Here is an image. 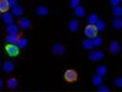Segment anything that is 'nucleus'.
<instances>
[{
	"mask_svg": "<svg viewBox=\"0 0 122 92\" xmlns=\"http://www.w3.org/2000/svg\"><path fill=\"white\" fill-rule=\"evenodd\" d=\"M23 12H24V9L20 5H16L12 8V14L15 16H20L23 14Z\"/></svg>",
	"mask_w": 122,
	"mask_h": 92,
	"instance_id": "14",
	"label": "nucleus"
},
{
	"mask_svg": "<svg viewBox=\"0 0 122 92\" xmlns=\"http://www.w3.org/2000/svg\"><path fill=\"white\" fill-rule=\"evenodd\" d=\"M0 65H1V60H0Z\"/></svg>",
	"mask_w": 122,
	"mask_h": 92,
	"instance_id": "33",
	"label": "nucleus"
},
{
	"mask_svg": "<svg viewBox=\"0 0 122 92\" xmlns=\"http://www.w3.org/2000/svg\"><path fill=\"white\" fill-rule=\"evenodd\" d=\"M82 46L85 48V49H92L93 47V44H92V41L91 39H86L82 42Z\"/></svg>",
	"mask_w": 122,
	"mask_h": 92,
	"instance_id": "19",
	"label": "nucleus"
},
{
	"mask_svg": "<svg viewBox=\"0 0 122 92\" xmlns=\"http://www.w3.org/2000/svg\"><path fill=\"white\" fill-rule=\"evenodd\" d=\"M97 19H98L97 15H96L95 13H92V14H91V15L89 16V18H88V22H89L90 25H94V24L96 23Z\"/></svg>",
	"mask_w": 122,
	"mask_h": 92,
	"instance_id": "26",
	"label": "nucleus"
},
{
	"mask_svg": "<svg viewBox=\"0 0 122 92\" xmlns=\"http://www.w3.org/2000/svg\"><path fill=\"white\" fill-rule=\"evenodd\" d=\"M3 87V81L1 80V78H0V89Z\"/></svg>",
	"mask_w": 122,
	"mask_h": 92,
	"instance_id": "32",
	"label": "nucleus"
},
{
	"mask_svg": "<svg viewBox=\"0 0 122 92\" xmlns=\"http://www.w3.org/2000/svg\"><path fill=\"white\" fill-rule=\"evenodd\" d=\"M69 28L71 32H76L79 29V22L76 19H72L69 23Z\"/></svg>",
	"mask_w": 122,
	"mask_h": 92,
	"instance_id": "7",
	"label": "nucleus"
},
{
	"mask_svg": "<svg viewBox=\"0 0 122 92\" xmlns=\"http://www.w3.org/2000/svg\"><path fill=\"white\" fill-rule=\"evenodd\" d=\"M98 91H100V92H109L110 89H109L107 86H100V85H99Z\"/></svg>",
	"mask_w": 122,
	"mask_h": 92,
	"instance_id": "29",
	"label": "nucleus"
},
{
	"mask_svg": "<svg viewBox=\"0 0 122 92\" xmlns=\"http://www.w3.org/2000/svg\"><path fill=\"white\" fill-rule=\"evenodd\" d=\"M0 17H1V14H0Z\"/></svg>",
	"mask_w": 122,
	"mask_h": 92,
	"instance_id": "34",
	"label": "nucleus"
},
{
	"mask_svg": "<svg viewBox=\"0 0 122 92\" xmlns=\"http://www.w3.org/2000/svg\"><path fill=\"white\" fill-rule=\"evenodd\" d=\"M79 3H80V0H71L70 5H71V8L75 9L77 6H79Z\"/></svg>",
	"mask_w": 122,
	"mask_h": 92,
	"instance_id": "27",
	"label": "nucleus"
},
{
	"mask_svg": "<svg viewBox=\"0 0 122 92\" xmlns=\"http://www.w3.org/2000/svg\"><path fill=\"white\" fill-rule=\"evenodd\" d=\"M92 41L93 46H101V44H102V38H101L100 36H94Z\"/></svg>",
	"mask_w": 122,
	"mask_h": 92,
	"instance_id": "25",
	"label": "nucleus"
},
{
	"mask_svg": "<svg viewBox=\"0 0 122 92\" xmlns=\"http://www.w3.org/2000/svg\"><path fill=\"white\" fill-rule=\"evenodd\" d=\"M10 9L8 0H0V12H7Z\"/></svg>",
	"mask_w": 122,
	"mask_h": 92,
	"instance_id": "13",
	"label": "nucleus"
},
{
	"mask_svg": "<svg viewBox=\"0 0 122 92\" xmlns=\"http://www.w3.org/2000/svg\"><path fill=\"white\" fill-rule=\"evenodd\" d=\"M13 69H14V64H13L12 62H10V61H6V62L4 63V64H3V70H4L5 72L10 73V72L13 71Z\"/></svg>",
	"mask_w": 122,
	"mask_h": 92,
	"instance_id": "11",
	"label": "nucleus"
},
{
	"mask_svg": "<svg viewBox=\"0 0 122 92\" xmlns=\"http://www.w3.org/2000/svg\"><path fill=\"white\" fill-rule=\"evenodd\" d=\"M6 31L9 33V34H18L19 32V28L18 27L15 25V24H10L8 25V27L6 28Z\"/></svg>",
	"mask_w": 122,
	"mask_h": 92,
	"instance_id": "10",
	"label": "nucleus"
},
{
	"mask_svg": "<svg viewBox=\"0 0 122 92\" xmlns=\"http://www.w3.org/2000/svg\"><path fill=\"white\" fill-rule=\"evenodd\" d=\"M114 84L117 86V87H121L122 86V79L120 77H117L115 80H114Z\"/></svg>",
	"mask_w": 122,
	"mask_h": 92,
	"instance_id": "28",
	"label": "nucleus"
},
{
	"mask_svg": "<svg viewBox=\"0 0 122 92\" xmlns=\"http://www.w3.org/2000/svg\"><path fill=\"white\" fill-rule=\"evenodd\" d=\"M7 84H8V87L10 88V89H15L18 85V82L15 78H10L8 80L7 82Z\"/></svg>",
	"mask_w": 122,
	"mask_h": 92,
	"instance_id": "16",
	"label": "nucleus"
},
{
	"mask_svg": "<svg viewBox=\"0 0 122 92\" xmlns=\"http://www.w3.org/2000/svg\"><path fill=\"white\" fill-rule=\"evenodd\" d=\"M2 18H3L4 23H6L7 25H10L12 23V14H10V12H5Z\"/></svg>",
	"mask_w": 122,
	"mask_h": 92,
	"instance_id": "18",
	"label": "nucleus"
},
{
	"mask_svg": "<svg viewBox=\"0 0 122 92\" xmlns=\"http://www.w3.org/2000/svg\"><path fill=\"white\" fill-rule=\"evenodd\" d=\"M8 2H9L10 7H11V8H13L14 6L17 5V0H8Z\"/></svg>",
	"mask_w": 122,
	"mask_h": 92,
	"instance_id": "30",
	"label": "nucleus"
},
{
	"mask_svg": "<svg viewBox=\"0 0 122 92\" xmlns=\"http://www.w3.org/2000/svg\"><path fill=\"white\" fill-rule=\"evenodd\" d=\"M94 26H95L97 31H103L105 29V28H106V24H105L103 19H97V21L94 24Z\"/></svg>",
	"mask_w": 122,
	"mask_h": 92,
	"instance_id": "12",
	"label": "nucleus"
},
{
	"mask_svg": "<svg viewBox=\"0 0 122 92\" xmlns=\"http://www.w3.org/2000/svg\"><path fill=\"white\" fill-rule=\"evenodd\" d=\"M36 13L38 15H47L49 13V9L44 6H39L36 8Z\"/></svg>",
	"mask_w": 122,
	"mask_h": 92,
	"instance_id": "17",
	"label": "nucleus"
},
{
	"mask_svg": "<svg viewBox=\"0 0 122 92\" xmlns=\"http://www.w3.org/2000/svg\"><path fill=\"white\" fill-rule=\"evenodd\" d=\"M92 83L94 85H96V86L101 85V83H102V76H100L98 74H96L95 76H93V78H92Z\"/></svg>",
	"mask_w": 122,
	"mask_h": 92,
	"instance_id": "20",
	"label": "nucleus"
},
{
	"mask_svg": "<svg viewBox=\"0 0 122 92\" xmlns=\"http://www.w3.org/2000/svg\"><path fill=\"white\" fill-rule=\"evenodd\" d=\"M51 50H52L53 54H55V55H62L66 51V47L61 44H56L52 46Z\"/></svg>",
	"mask_w": 122,
	"mask_h": 92,
	"instance_id": "4",
	"label": "nucleus"
},
{
	"mask_svg": "<svg viewBox=\"0 0 122 92\" xmlns=\"http://www.w3.org/2000/svg\"><path fill=\"white\" fill-rule=\"evenodd\" d=\"M84 31H85L86 36L89 37V38H93L97 34V30H96V28H95L94 25H90L89 24L88 26H86Z\"/></svg>",
	"mask_w": 122,
	"mask_h": 92,
	"instance_id": "3",
	"label": "nucleus"
},
{
	"mask_svg": "<svg viewBox=\"0 0 122 92\" xmlns=\"http://www.w3.org/2000/svg\"><path fill=\"white\" fill-rule=\"evenodd\" d=\"M27 45H28V40L26 38H19L18 43H17V46L19 48H25Z\"/></svg>",
	"mask_w": 122,
	"mask_h": 92,
	"instance_id": "22",
	"label": "nucleus"
},
{
	"mask_svg": "<svg viewBox=\"0 0 122 92\" xmlns=\"http://www.w3.org/2000/svg\"><path fill=\"white\" fill-rule=\"evenodd\" d=\"M120 1H121V0H111L110 2H111V4H112V6H117V5L120 3Z\"/></svg>",
	"mask_w": 122,
	"mask_h": 92,
	"instance_id": "31",
	"label": "nucleus"
},
{
	"mask_svg": "<svg viewBox=\"0 0 122 92\" xmlns=\"http://www.w3.org/2000/svg\"><path fill=\"white\" fill-rule=\"evenodd\" d=\"M18 40H19V37L17 34H9L6 38H5V41L9 44H13V45H17L18 43Z\"/></svg>",
	"mask_w": 122,
	"mask_h": 92,
	"instance_id": "8",
	"label": "nucleus"
},
{
	"mask_svg": "<svg viewBox=\"0 0 122 92\" xmlns=\"http://www.w3.org/2000/svg\"><path fill=\"white\" fill-rule=\"evenodd\" d=\"M5 49L7 51V53L11 56V57H15L19 54V47L18 46H15L13 44H8L6 46H5Z\"/></svg>",
	"mask_w": 122,
	"mask_h": 92,
	"instance_id": "1",
	"label": "nucleus"
},
{
	"mask_svg": "<svg viewBox=\"0 0 122 92\" xmlns=\"http://www.w3.org/2000/svg\"><path fill=\"white\" fill-rule=\"evenodd\" d=\"M112 26H113L114 28L120 29V28H122V21H121V19H119V18L114 19V20L112 21Z\"/></svg>",
	"mask_w": 122,
	"mask_h": 92,
	"instance_id": "24",
	"label": "nucleus"
},
{
	"mask_svg": "<svg viewBox=\"0 0 122 92\" xmlns=\"http://www.w3.org/2000/svg\"><path fill=\"white\" fill-rule=\"evenodd\" d=\"M112 14H113L114 16H116V17L121 16V14H122V9H121V7L118 6V5H117V6H113Z\"/></svg>",
	"mask_w": 122,
	"mask_h": 92,
	"instance_id": "21",
	"label": "nucleus"
},
{
	"mask_svg": "<svg viewBox=\"0 0 122 92\" xmlns=\"http://www.w3.org/2000/svg\"><path fill=\"white\" fill-rule=\"evenodd\" d=\"M18 25H19V27H20L21 28L26 29V28H29L30 27L31 23H30V21L28 18H21V19H19V21H18Z\"/></svg>",
	"mask_w": 122,
	"mask_h": 92,
	"instance_id": "9",
	"label": "nucleus"
},
{
	"mask_svg": "<svg viewBox=\"0 0 122 92\" xmlns=\"http://www.w3.org/2000/svg\"><path fill=\"white\" fill-rule=\"evenodd\" d=\"M104 57V53L103 51H93V52H91L89 54V58L92 61H98V60H101L102 58Z\"/></svg>",
	"mask_w": 122,
	"mask_h": 92,
	"instance_id": "5",
	"label": "nucleus"
},
{
	"mask_svg": "<svg viewBox=\"0 0 122 92\" xmlns=\"http://www.w3.org/2000/svg\"><path fill=\"white\" fill-rule=\"evenodd\" d=\"M74 13H75V15L78 16V17H83V16H85V14H86V10H85V9H84L83 7L77 6V7L74 9Z\"/></svg>",
	"mask_w": 122,
	"mask_h": 92,
	"instance_id": "15",
	"label": "nucleus"
},
{
	"mask_svg": "<svg viewBox=\"0 0 122 92\" xmlns=\"http://www.w3.org/2000/svg\"><path fill=\"white\" fill-rule=\"evenodd\" d=\"M120 50V45L117 41H112L110 44V51L112 54H118Z\"/></svg>",
	"mask_w": 122,
	"mask_h": 92,
	"instance_id": "6",
	"label": "nucleus"
},
{
	"mask_svg": "<svg viewBox=\"0 0 122 92\" xmlns=\"http://www.w3.org/2000/svg\"><path fill=\"white\" fill-rule=\"evenodd\" d=\"M77 77H78L77 72H76L75 70H73V69H68V70L65 72V74H64L65 80H66L67 82H69V83L75 82V81L77 80Z\"/></svg>",
	"mask_w": 122,
	"mask_h": 92,
	"instance_id": "2",
	"label": "nucleus"
},
{
	"mask_svg": "<svg viewBox=\"0 0 122 92\" xmlns=\"http://www.w3.org/2000/svg\"><path fill=\"white\" fill-rule=\"evenodd\" d=\"M96 73L100 76H104L107 73V67L105 65H99L96 68Z\"/></svg>",
	"mask_w": 122,
	"mask_h": 92,
	"instance_id": "23",
	"label": "nucleus"
}]
</instances>
